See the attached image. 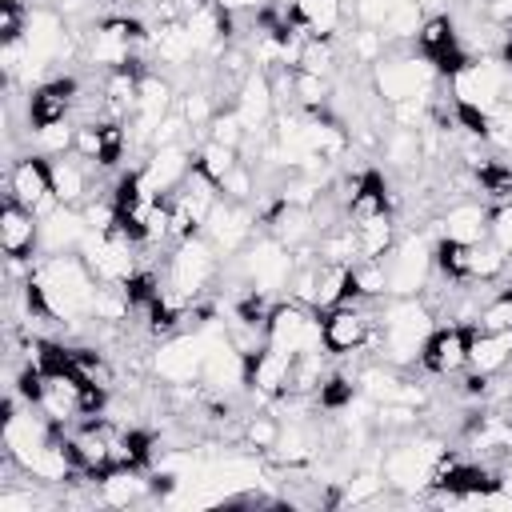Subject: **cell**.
<instances>
[{
	"label": "cell",
	"instance_id": "obj_1",
	"mask_svg": "<svg viewBox=\"0 0 512 512\" xmlns=\"http://www.w3.org/2000/svg\"><path fill=\"white\" fill-rule=\"evenodd\" d=\"M368 84L372 92L384 100V108L392 104H404V100H420V96H432L440 76L432 68L428 56H420L416 48L408 44H392L368 72Z\"/></svg>",
	"mask_w": 512,
	"mask_h": 512
},
{
	"label": "cell",
	"instance_id": "obj_2",
	"mask_svg": "<svg viewBox=\"0 0 512 512\" xmlns=\"http://www.w3.org/2000/svg\"><path fill=\"white\" fill-rule=\"evenodd\" d=\"M264 340L288 356L300 352H328L324 348V316L300 300H276L268 320H264Z\"/></svg>",
	"mask_w": 512,
	"mask_h": 512
},
{
	"label": "cell",
	"instance_id": "obj_3",
	"mask_svg": "<svg viewBox=\"0 0 512 512\" xmlns=\"http://www.w3.org/2000/svg\"><path fill=\"white\" fill-rule=\"evenodd\" d=\"M212 324V320H208ZM208 324L200 328H180L172 336H164L152 352V372L164 380V384H200V372H204V356H208Z\"/></svg>",
	"mask_w": 512,
	"mask_h": 512
},
{
	"label": "cell",
	"instance_id": "obj_4",
	"mask_svg": "<svg viewBox=\"0 0 512 512\" xmlns=\"http://www.w3.org/2000/svg\"><path fill=\"white\" fill-rule=\"evenodd\" d=\"M448 88H452V100L472 104V108H480V112H492V108L508 96L512 72H508V64H504L500 56H472V60L448 80Z\"/></svg>",
	"mask_w": 512,
	"mask_h": 512
},
{
	"label": "cell",
	"instance_id": "obj_5",
	"mask_svg": "<svg viewBox=\"0 0 512 512\" xmlns=\"http://www.w3.org/2000/svg\"><path fill=\"white\" fill-rule=\"evenodd\" d=\"M236 256H240L236 272H240L252 288H260V292H268V296L288 292V280H292L296 256H292V248H284L276 236L248 240V248H244V252H236Z\"/></svg>",
	"mask_w": 512,
	"mask_h": 512
},
{
	"label": "cell",
	"instance_id": "obj_6",
	"mask_svg": "<svg viewBox=\"0 0 512 512\" xmlns=\"http://www.w3.org/2000/svg\"><path fill=\"white\" fill-rule=\"evenodd\" d=\"M388 268V292L392 296H420L432 272V244L424 232H412L404 240H396V248L384 256Z\"/></svg>",
	"mask_w": 512,
	"mask_h": 512
},
{
	"label": "cell",
	"instance_id": "obj_7",
	"mask_svg": "<svg viewBox=\"0 0 512 512\" xmlns=\"http://www.w3.org/2000/svg\"><path fill=\"white\" fill-rule=\"evenodd\" d=\"M448 448L440 440H396L388 452H384V480L392 488H420V484H432V472H436V460L444 456Z\"/></svg>",
	"mask_w": 512,
	"mask_h": 512
},
{
	"label": "cell",
	"instance_id": "obj_8",
	"mask_svg": "<svg viewBox=\"0 0 512 512\" xmlns=\"http://www.w3.org/2000/svg\"><path fill=\"white\" fill-rule=\"evenodd\" d=\"M376 332V316L364 308V300H348L324 312V348L328 356H352L360 348H368Z\"/></svg>",
	"mask_w": 512,
	"mask_h": 512
},
{
	"label": "cell",
	"instance_id": "obj_9",
	"mask_svg": "<svg viewBox=\"0 0 512 512\" xmlns=\"http://www.w3.org/2000/svg\"><path fill=\"white\" fill-rule=\"evenodd\" d=\"M468 348H472V324H436L420 348V368L432 376H456L468 368Z\"/></svg>",
	"mask_w": 512,
	"mask_h": 512
},
{
	"label": "cell",
	"instance_id": "obj_10",
	"mask_svg": "<svg viewBox=\"0 0 512 512\" xmlns=\"http://www.w3.org/2000/svg\"><path fill=\"white\" fill-rule=\"evenodd\" d=\"M8 196L20 200L24 208H32L36 216H48L60 200L52 196V176H48V156L28 152L20 160H12L8 168Z\"/></svg>",
	"mask_w": 512,
	"mask_h": 512
},
{
	"label": "cell",
	"instance_id": "obj_11",
	"mask_svg": "<svg viewBox=\"0 0 512 512\" xmlns=\"http://www.w3.org/2000/svg\"><path fill=\"white\" fill-rule=\"evenodd\" d=\"M132 248H136V244L116 240V236H108V232H88L76 252L84 256V264L92 268V276H96L100 284H124V280L136 272Z\"/></svg>",
	"mask_w": 512,
	"mask_h": 512
},
{
	"label": "cell",
	"instance_id": "obj_12",
	"mask_svg": "<svg viewBox=\"0 0 512 512\" xmlns=\"http://www.w3.org/2000/svg\"><path fill=\"white\" fill-rule=\"evenodd\" d=\"M256 220H260V212H252L248 204H236V200H224L220 196V204L212 208V216L204 224V236L216 244V252L236 256L256 236Z\"/></svg>",
	"mask_w": 512,
	"mask_h": 512
},
{
	"label": "cell",
	"instance_id": "obj_13",
	"mask_svg": "<svg viewBox=\"0 0 512 512\" xmlns=\"http://www.w3.org/2000/svg\"><path fill=\"white\" fill-rule=\"evenodd\" d=\"M76 100H80V80H76V76L40 80V84L28 92V128H44V124H56V120H72Z\"/></svg>",
	"mask_w": 512,
	"mask_h": 512
},
{
	"label": "cell",
	"instance_id": "obj_14",
	"mask_svg": "<svg viewBox=\"0 0 512 512\" xmlns=\"http://www.w3.org/2000/svg\"><path fill=\"white\" fill-rule=\"evenodd\" d=\"M0 248L8 260H32L40 252V216L12 196L0 208Z\"/></svg>",
	"mask_w": 512,
	"mask_h": 512
},
{
	"label": "cell",
	"instance_id": "obj_15",
	"mask_svg": "<svg viewBox=\"0 0 512 512\" xmlns=\"http://www.w3.org/2000/svg\"><path fill=\"white\" fill-rule=\"evenodd\" d=\"M192 172V152L188 144H164V148H152L140 164V180L148 188V196H164V192H176L184 184V176Z\"/></svg>",
	"mask_w": 512,
	"mask_h": 512
},
{
	"label": "cell",
	"instance_id": "obj_16",
	"mask_svg": "<svg viewBox=\"0 0 512 512\" xmlns=\"http://www.w3.org/2000/svg\"><path fill=\"white\" fill-rule=\"evenodd\" d=\"M88 160H80L76 152H64V156H48V176H52V196L68 208H80L88 196H92V176H88Z\"/></svg>",
	"mask_w": 512,
	"mask_h": 512
},
{
	"label": "cell",
	"instance_id": "obj_17",
	"mask_svg": "<svg viewBox=\"0 0 512 512\" xmlns=\"http://www.w3.org/2000/svg\"><path fill=\"white\" fill-rule=\"evenodd\" d=\"M88 220L80 208H68V204H56L48 216H40V252H72L84 244L88 236Z\"/></svg>",
	"mask_w": 512,
	"mask_h": 512
},
{
	"label": "cell",
	"instance_id": "obj_18",
	"mask_svg": "<svg viewBox=\"0 0 512 512\" xmlns=\"http://www.w3.org/2000/svg\"><path fill=\"white\" fill-rule=\"evenodd\" d=\"M380 212H392V192H388V180L376 172V168H364L348 204H344V216L348 224H360V220H372Z\"/></svg>",
	"mask_w": 512,
	"mask_h": 512
},
{
	"label": "cell",
	"instance_id": "obj_19",
	"mask_svg": "<svg viewBox=\"0 0 512 512\" xmlns=\"http://www.w3.org/2000/svg\"><path fill=\"white\" fill-rule=\"evenodd\" d=\"M440 236L448 240H460V244H480L488 240V208L476 204V200H456L440 212Z\"/></svg>",
	"mask_w": 512,
	"mask_h": 512
},
{
	"label": "cell",
	"instance_id": "obj_20",
	"mask_svg": "<svg viewBox=\"0 0 512 512\" xmlns=\"http://www.w3.org/2000/svg\"><path fill=\"white\" fill-rule=\"evenodd\" d=\"M288 20L308 36H336L348 16H344V0H292Z\"/></svg>",
	"mask_w": 512,
	"mask_h": 512
},
{
	"label": "cell",
	"instance_id": "obj_21",
	"mask_svg": "<svg viewBox=\"0 0 512 512\" xmlns=\"http://www.w3.org/2000/svg\"><path fill=\"white\" fill-rule=\"evenodd\" d=\"M148 48H152V52H156V60H160V64H168V68H188V64H192V56H196V44H192V32H188V24H184V20L156 24V28H152Z\"/></svg>",
	"mask_w": 512,
	"mask_h": 512
},
{
	"label": "cell",
	"instance_id": "obj_22",
	"mask_svg": "<svg viewBox=\"0 0 512 512\" xmlns=\"http://www.w3.org/2000/svg\"><path fill=\"white\" fill-rule=\"evenodd\" d=\"M508 364H512V332H480V328H472L468 368L484 372V376H496Z\"/></svg>",
	"mask_w": 512,
	"mask_h": 512
},
{
	"label": "cell",
	"instance_id": "obj_23",
	"mask_svg": "<svg viewBox=\"0 0 512 512\" xmlns=\"http://www.w3.org/2000/svg\"><path fill=\"white\" fill-rule=\"evenodd\" d=\"M352 232H356V260H384L396 248V220H392V212L360 220V224H352Z\"/></svg>",
	"mask_w": 512,
	"mask_h": 512
},
{
	"label": "cell",
	"instance_id": "obj_24",
	"mask_svg": "<svg viewBox=\"0 0 512 512\" xmlns=\"http://www.w3.org/2000/svg\"><path fill=\"white\" fill-rule=\"evenodd\" d=\"M504 272H508V252L492 236L480 240V244H472V252H468V280L472 284H492Z\"/></svg>",
	"mask_w": 512,
	"mask_h": 512
},
{
	"label": "cell",
	"instance_id": "obj_25",
	"mask_svg": "<svg viewBox=\"0 0 512 512\" xmlns=\"http://www.w3.org/2000/svg\"><path fill=\"white\" fill-rule=\"evenodd\" d=\"M336 64H340V56H336V36H308V44H304V52H300V60H296L300 72H312V76H324V80L336 76Z\"/></svg>",
	"mask_w": 512,
	"mask_h": 512
},
{
	"label": "cell",
	"instance_id": "obj_26",
	"mask_svg": "<svg viewBox=\"0 0 512 512\" xmlns=\"http://www.w3.org/2000/svg\"><path fill=\"white\" fill-rule=\"evenodd\" d=\"M240 164V148H228V144H216V140H204L196 152H192V168H200L208 180H224L232 168Z\"/></svg>",
	"mask_w": 512,
	"mask_h": 512
},
{
	"label": "cell",
	"instance_id": "obj_27",
	"mask_svg": "<svg viewBox=\"0 0 512 512\" xmlns=\"http://www.w3.org/2000/svg\"><path fill=\"white\" fill-rule=\"evenodd\" d=\"M280 432H284V420H276L272 412L244 416V424H240V440H244V448H256V452H272V448L280 444Z\"/></svg>",
	"mask_w": 512,
	"mask_h": 512
},
{
	"label": "cell",
	"instance_id": "obj_28",
	"mask_svg": "<svg viewBox=\"0 0 512 512\" xmlns=\"http://www.w3.org/2000/svg\"><path fill=\"white\" fill-rule=\"evenodd\" d=\"M292 100H296V108H304V112L328 108V104H332V80L296 68V72H292Z\"/></svg>",
	"mask_w": 512,
	"mask_h": 512
},
{
	"label": "cell",
	"instance_id": "obj_29",
	"mask_svg": "<svg viewBox=\"0 0 512 512\" xmlns=\"http://www.w3.org/2000/svg\"><path fill=\"white\" fill-rule=\"evenodd\" d=\"M472 328H480V332H512V284L492 292L480 304V316H476Z\"/></svg>",
	"mask_w": 512,
	"mask_h": 512
},
{
	"label": "cell",
	"instance_id": "obj_30",
	"mask_svg": "<svg viewBox=\"0 0 512 512\" xmlns=\"http://www.w3.org/2000/svg\"><path fill=\"white\" fill-rule=\"evenodd\" d=\"M32 140H36V152L40 156H64L76 144V128H72V120H56V124L32 128Z\"/></svg>",
	"mask_w": 512,
	"mask_h": 512
},
{
	"label": "cell",
	"instance_id": "obj_31",
	"mask_svg": "<svg viewBox=\"0 0 512 512\" xmlns=\"http://www.w3.org/2000/svg\"><path fill=\"white\" fill-rule=\"evenodd\" d=\"M348 52H352L356 64H368V68H372V64L388 52V40H384L380 28H352V32H348Z\"/></svg>",
	"mask_w": 512,
	"mask_h": 512
},
{
	"label": "cell",
	"instance_id": "obj_32",
	"mask_svg": "<svg viewBox=\"0 0 512 512\" xmlns=\"http://www.w3.org/2000/svg\"><path fill=\"white\" fill-rule=\"evenodd\" d=\"M244 136H248V128H244L240 112H236L232 104L216 108V116H212V124H208V140L228 144V148H240V144H244Z\"/></svg>",
	"mask_w": 512,
	"mask_h": 512
},
{
	"label": "cell",
	"instance_id": "obj_33",
	"mask_svg": "<svg viewBox=\"0 0 512 512\" xmlns=\"http://www.w3.org/2000/svg\"><path fill=\"white\" fill-rule=\"evenodd\" d=\"M256 192V168L248 160H240L224 180H220V196L224 200H236V204H248Z\"/></svg>",
	"mask_w": 512,
	"mask_h": 512
},
{
	"label": "cell",
	"instance_id": "obj_34",
	"mask_svg": "<svg viewBox=\"0 0 512 512\" xmlns=\"http://www.w3.org/2000/svg\"><path fill=\"white\" fill-rule=\"evenodd\" d=\"M488 236L512 256V200L488 208Z\"/></svg>",
	"mask_w": 512,
	"mask_h": 512
},
{
	"label": "cell",
	"instance_id": "obj_35",
	"mask_svg": "<svg viewBox=\"0 0 512 512\" xmlns=\"http://www.w3.org/2000/svg\"><path fill=\"white\" fill-rule=\"evenodd\" d=\"M216 4H224V8H232V12H260V8L272 4V0H216Z\"/></svg>",
	"mask_w": 512,
	"mask_h": 512
},
{
	"label": "cell",
	"instance_id": "obj_36",
	"mask_svg": "<svg viewBox=\"0 0 512 512\" xmlns=\"http://www.w3.org/2000/svg\"><path fill=\"white\" fill-rule=\"evenodd\" d=\"M116 4H144V0H116Z\"/></svg>",
	"mask_w": 512,
	"mask_h": 512
}]
</instances>
